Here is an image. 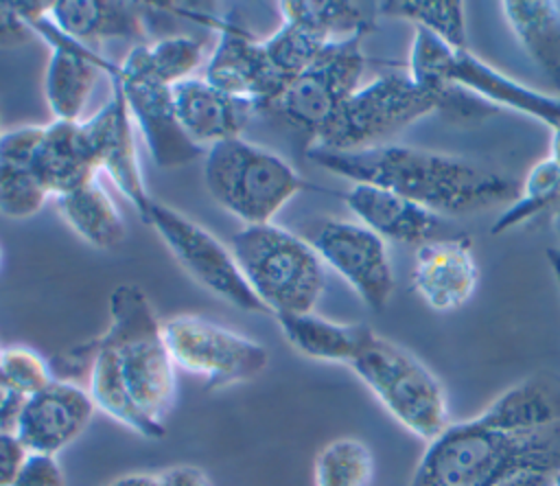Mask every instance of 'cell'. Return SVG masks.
<instances>
[{
    "label": "cell",
    "mask_w": 560,
    "mask_h": 486,
    "mask_svg": "<svg viewBox=\"0 0 560 486\" xmlns=\"http://www.w3.org/2000/svg\"><path fill=\"white\" fill-rule=\"evenodd\" d=\"M407 72L413 81L435 90H468L492 103L542 120L551 131L560 127V99L516 83L470 48H451L429 31L413 26Z\"/></svg>",
    "instance_id": "ba28073f"
},
{
    "label": "cell",
    "mask_w": 560,
    "mask_h": 486,
    "mask_svg": "<svg viewBox=\"0 0 560 486\" xmlns=\"http://www.w3.org/2000/svg\"><path fill=\"white\" fill-rule=\"evenodd\" d=\"M553 228H556V232H558V236H560V212L553 215Z\"/></svg>",
    "instance_id": "b9f144b4"
},
{
    "label": "cell",
    "mask_w": 560,
    "mask_h": 486,
    "mask_svg": "<svg viewBox=\"0 0 560 486\" xmlns=\"http://www.w3.org/2000/svg\"><path fill=\"white\" fill-rule=\"evenodd\" d=\"M203 182L212 199L245 225L271 223L289 199L308 188L284 158L241 136L206 151Z\"/></svg>",
    "instance_id": "52a82bcc"
},
{
    "label": "cell",
    "mask_w": 560,
    "mask_h": 486,
    "mask_svg": "<svg viewBox=\"0 0 560 486\" xmlns=\"http://www.w3.org/2000/svg\"><path fill=\"white\" fill-rule=\"evenodd\" d=\"M558 473L560 423L499 431L470 418L429 442L409 486H553Z\"/></svg>",
    "instance_id": "7a4b0ae2"
},
{
    "label": "cell",
    "mask_w": 560,
    "mask_h": 486,
    "mask_svg": "<svg viewBox=\"0 0 560 486\" xmlns=\"http://www.w3.org/2000/svg\"><path fill=\"white\" fill-rule=\"evenodd\" d=\"M94 412L96 405L88 387L74 381L52 379L42 392L22 403L13 431L28 453L57 455L83 436Z\"/></svg>",
    "instance_id": "5bb4252c"
},
{
    "label": "cell",
    "mask_w": 560,
    "mask_h": 486,
    "mask_svg": "<svg viewBox=\"0 0 560 486\" xmlns=\"http://www.w3.org/2000/svg\"><path fill=\"white\" fill-rule=\"evenodd\" d=\"M230 250L267 313L273 317L313 313L324 293L326 274L306 239L271 221L243 225L232 234Z\"/></svg>",
    "instance_id": "5b68a950"
},
{
    "label": "cell",
    "mask_w": 560,
    "mask_h": 486,
    "mask_svg": "<svg viewBox=\"0 0 560 486\" xmlns=\"http://www.w3.org/2000/svg\"><path fill=\"white\" fill-rule=\"evenodd\" d=\"M114 74L122 85L131 118L160 169H177L201 155V147L186 136L177 118L171 85L147 74L122 72L118 66L114 68Z\"/></svg>",
    "instance_id": "9a60e30c"
},
{
    "label": "cell",
    "mask_w": 560,
    "mask_h": 486,
    "mask_svg": "<svg viewBox=\"0 0 560 486\" xmlns=\"http://www.w3.org/2000/svg\"><path fill=\"white\" fill-rule=\"evenodd\" d=\"M0 267H2V245H0Z\"/></svg>",
    "instance_id": "f6af8a7d"
},
{
    "label": "cell",
    "mask_w": 560,
    "mask_h": 486,
    "mask_svg": "<svg viewBox=\"0 0 560 486\" xmlns=\"http://www.w3.org/2000/svg\"><path fill=\"white\" fill-rule=\"evenodd\" d=\"M33 28L37 35L42 33L52 46L44 77V92L50 114L55 120L79 123L98 72H109L112 66L90 55L85 46L61 35L50 22V13L37 18Z\"/></svg>",
    "instance_id": "ac0fdd59"
},
{
    "label": "cell",
    "mask_w": 560,
    "mask_h": 486,
    "mask_svg": "<svg viewBox=\"0 0 560 486\" xmlns=\"http://www.w3.org/2000/svg\"><path fill=\"white\" fill-rule=\"evenodd\" d=\"M203 79L221 92L265 109L289 83L273 68L262 42L234 24H221L219 42L203 68Z\"/></svg>",
    "instance_id": "2e32d148"
},
{
    "label": "cell",
    "mask_w": 560,
    "mask_h": 486,
    "mask_svg": "<svg viewBox=\"0 0 560 486\" xmlns=\"http://www.w3.org/2000/svg\"><path fill=\"white\" fill-rule=\"evenodd\" d=\"M549 158L560 162V127L553 129V134H551V155Z\"/></svg>",
    "instance_id": "60d3db41"
},
{
    "label": "cell",
    "mask_w": 560,
    "mask_h": 486,
    "mask_svg": "<svg viewBox=\"0 0 560 486\" xmlns=\"http://www.w3.org/2000/svg\"><path fill=\"white\" fill-rule=\"evenodd\" d=\"M203 48L201 42L190 35H166L155 42L133 46L122 63V72L147 74L164 85H177L192 77L201 66Z\"/></svg>",
    "instance_id": "83f0119b"
},
{
    "label": "cell",
    "mask_w": 560,
    "mask_h": 486,
    "mask_svg": "<svg viewBox=\"0 0 560 486\" xmlns=\"http://www.w3.org/2000/svg\"><path fill=\"white\" fill-rule=\"evenodd\" d=\"M57 206L68 225L92 247L112 250L125 241L127 228L120 210L98 177L85 186L57 197Z\"/></svg>",
    "instance_id": "4316f807"
},
{
    "label": "cell",
    "mask_w": 560,
    "mask_h": 486,
    "mask_svg": "<svg viewBox=\"0 0 560 486\" xmlns=\"http://www.w3.org/2000/svg\"><path fill=\"white\" fill-rule=\"evenodd\" d=\"M2 134H4V131H2V114H0V138H2Z\"/></svg>",
    "instance_id": "ee69618b"
},
{
    "label": "cell",
    "mask_w": 560,
    "mask_h": 486,
    "mask_svg": "<svg viewBox=\"0 0 560 486\" xmlns=\"http://www.w3.org/2000/svg\"><path fill=\"white\" fill-rule=\"evenodd\" d=\"M547 261H549V267L553 271V278L558 282V289H560V250L558 247H547Z\"/></svg>",
    "instance_id": "ab89813d"
},
{
    "label": "cell",
    "mask_w": 560,
    "mask_h": 486,
    "mask_svg": "<svg viewBox=\"0 0 560 486\" xmlns=\"http://www.w3.org/2000/svg\"><path fill=\"white\" fill-rule=\"evenodd\" d=\"M31 169L42 188L55 199L92 182L98 171L88 149L81 120H52L44 125L31 158Z\"/></svg>",
    "instance_id": "ffe728a7"
},
{
    "label": "cell",
    "mask_w": 560,
    "mask_h": 486,
    "mask_svg": "<svg viewBox=\"0 0 560 486\" xmlns=\"http://www.w3.org/2000/svg\"><path fill=\"white\" fill-rule=\"evenodd\" d=\"M109 68L112 94L105 105L88 120H81V129L96 164V171H105L114 186L122 193L127 201L136 208L142 221H147L149 210L153 206V197L147 188L144 173L140 166L136 136H133V118L127 105V96L118 77Z\"/></svg>",
    "instance_id": "7c38bea8"
},
{
    "label": "cell",
    "mask_w": 560,
    "mask_h": 486,
    "mask_svg": "<svg viewBox=\"0 0 560 486\" xmlns=\"http://www.w3.org/2000/svg\"><path fill=\"white\" fill-rule=\"evenodd\" d=\"M354 374L381 405L411 433L433 442L448 425V401L440 379L407 348L363 328L354 359Z\"/></svg>",
    "instance_id": "8992f818"
},
{
    "label": "cell",
    "mask_w": 560,
    "mask_h": 486,
    "mask_svg": "<svg viewBox=\"0 0 560 486\" xmlns=\"http://www.w3.org/2000/svg\"><path fill=\"white\" fill-rule=\"evenodd\" d=\"M479 267L468 236L427 241L418 245L411 285L424 304L446 313L464 306L475 293Z\"/></svg>",
    "instance_id": "e0dca14e"
},
{
    "label": "cell",
    "mask_w": 560,
    "mask_h": 486,
    "mask_svg": "<svg viewBox=\"0 0 560 486\" xmlns=\"http://www.w3.org/2000/svg\"><path fill=\"white\" fill-rule=\"evenodd\" d=\"M374 458L365 442L337 438L324 444L313 462L315 486H370Z\"/></svg>",
    "instance_id": "1f68e13d"
},
{
    "label": "cell",
    "mask_w": 560,
    "mask_h": 486,
    "mask_svg": "<svg viewBox=\"0 0 560 486\" xmlns=\"http://www.w3.org/2000/svg\"><path fill=\"white\" fill-rule=\"evenodd\" d=\"M35 37L37 33L18 9V2L0 0V48H18Z\"/></svg>",
    "instance_id": "e575fe53"
},
{
    "label": "cell",
    "mask_w": 560,
    "mask_h": 486,
    "mask_svg": "<svg viewBox=\"0 0 560 486\" xmlns=\"http://www.w3.org/2000/svg\"><path fill=\"white\" fill-rule=\"evenodd\" d=\"M363 39L365 35H357L328 46L306 70L289 79L276 101L265 109L311 136L317 134L343 101L361 88L365 70Z\"/></svg>",
    "instance_id": "8fae6325"
},
{
    "label": "cell",
    "mask_w": 560,
    "mask_h": 486,
    "mask_svg": "<svg viewBox=\"0 0 560 486\" xmlns=\"http://www.w3.org/2000/svg\"><path fill=\"white\" fill-rule=\"evenodd\" d=\"M50 22L68 39L92 48L103 39H142L149 35L136 2L120 0H57L50 2Z\"/></svg>",
    "instance_id": "7402d4cb"
},
{
    "label": "cell",
    "mask_w": 560,
    "mask_h": 486,
    "mask_svg": "<svg viewBox=\"0 0 560 486\" xmlns=\"http://www.w3.org/2000/svg\"><path fill=\"white\" fill-rule=\"evenodd\" d=\"M144 223L160 234L175 261L217 298L245 313H267L247 285L232 250L210 230L160 201H153Z\"/></svg>",
    "instance_id": "30bf717a"
},
{
    "label": "cell",
    "mask_w": 560,
    "mask_h": 486,
    "mask_svg": "<svg viewBox=\"0 0 560 486\" xmlns=\"http://www.w3.org/2000/svg\"><path fill=\"white\" fill-rule=\"evenodd\" d=\"M24 398L9 385L0 372V429H13Z\"/></svg>",
    "instance_id": "74e56055"
},
{
    "label": "cell",
    "mask_w": 560,
    "mask_h": 486,
    "mask_svg": "<svg viewBox=\"0 0 560 486\" xmlns=\"http://www.w3.org/2000/svg\"><path fill=\"white\" fill-rule=\"evenodd\" d=\"M322 263L332 267L372 309L383 311L394 291L385 241L363 223L324 219L311 234Z\"/></svg>",
    "instance_id": "4fadbf2b"
},
{
    "label": "cell",
    "mask_w": 560,
    "mask_h": 486,
    "mask_svg": "<svg viewBox=\"0 0 560 486\" xmlns=\"http://www.w3.org/2000/svg\"><path fill=\"white\" fill-rule=\"evenodd\" d=\"M545 212H560V162L551 158L532 166L521 184V195L497 217L490 234H503Z\"/></svg>",
    "instance_id": "f546056e"
},
{
    "label": "cell",
    "mask_w": 560,
    "mask_h": 486,
    "mask_svg": "<svg viewBox=\"0 0 560 486\" xmlns=\"http://www.w3.org/2000/svg\"><path fill=\"white\" fill-rule=\"evenodd\" d=\"M284 339L293 350L308 359L348 363L354 359L365 324H339L315 313L276 317Z\"/></svg>",
    "instance_id": "484cf974"
},
{
    "label": "cell",
    "mask_w": 560,
    "mask_h": 486,
    "mask_svg": "<svg viewBox=\"0 0 560 486\" xmlns=\"http://www.w3.org/2000/svg\"><path fill=\"white\" fill-rule=\"evenodd\" d=\"M311 162L350 180L394 190L435 215L479 212L494 204H512L521 184L464 158L405 147L378 144L361 151L306 149Z\"/></svg>",
    "instance_id": "6da1fadb"
},
{
    "label": "cell",
    "mask_w": 560,
    "mask_h": 486,
    "mask_svg": "<svg viewBox=\"0 0 560 486\" xmlns=\"http://www.w3.org/2000/svg\"><path fill=\"white\" fill-rule=\"evenodd\" d=\"M28 451L13 429H0V486H11Z\"/></svg>",
    "instance_id": "d590c367"
},
{
    "label": "cell",
    "mask_w": 560,
    "mask_h": 486,
    "mask_svg": "<svg viewBox=\"0 0 560 486\" xmlns=\"http://www.w3.org/2000/svg\"><path fill=\"white\" fill-rule=\"evenodd\" d=\"M11 486H68L57 455L28 453Z\"/></svg>",
    "instance_id": "836d02e7"
},
{
    "label": "cell",
    "mask_w": 560,
    "mask_h": 486,
    "mask_svg": "<svg viewBox=\"0 0 560 486\" xmlns=\"http://www.w3.org/2000/svg\"><path fill=\"white\" fill-rule=\"evenodd\" d=\"M438 109L459 116L488 112L481 103H470L462 90L427 88L413 81L409 72L392 70L352 92L337 114L311 136L308 149L346 153L378 147L389 136Z\"/></svg>",
    "instance_id": "3957f363"
},
{
    "label": "cell",
    "mask_w": 560,
    "mask_h": 486,
    "mask_svg": "<svg viewBox=\"0 0 560 486\" xmlns=\"http://www.w3.org/2000/svg\"><path fill=\"white\" fill-rule=\"evenodd\" d=\"M42 131L44 125H22L0 138V215L7 219H28L50 197L31 169Z\"/></svg>",
    "instance_id": "cb8c5ba5"
},
{
    "label": "cell",
    "mask_w": 560,
    "mask_h": 486,
    "mask_svg": "<svg viewBox=\"0 0 560 486\" xmlns=\"http://www.w3.org/2000/svg\"><path fill=\"white\" fill-rule=\"evenodd\" d=\"M282 22L273 35L262 39V46L273 63V68L287 81L306 70L328 46L337 44L326 31L313 22L293 15L280 13Z\"/></svg>",
    "instance_id": "f1b7e54d"
},
{
    "label": "cell",
    "mask_w": 560,
    "mask_h": 486,
    "mask_svg": "<svg viewBox=\"0 0 560 486\" xmlns=\"http://www.w3.org/2000/svg\"><path fill=\"white\" fill-rule=\"evenodd\" d=\"M475 420L499 431H534L560 423V374L536 372L501 392Z\"/></svg>",
    "instance_id": "603a6c76"
},
{
    "label": "cell",
    "mask_w": 560,
    "mask_h": 486,
    "mask_svg": "<svg viewBox=\"0 0 560 486\" xmlns=\"http://www.w3.org/2000/svg\"><path fill=\"white\" fill-rule=\"evenodd\" d=\"M103 486H160L158 473H127L109 479Z\"/></svg>",
    "instance_id": "f35d334b"
},
{
    "label": "cell",
    "mask_w": 560,
    "mask_h": 486,
    "mask_svg": "<svg viewBox=\"0 0 560 486\" xmlns=\"http://www.w3.org/2000/svg\"><path fill=\"white\" fill-rule=\"evenodd\" d=\"M343 199L365 228L396 243L422 245L440 221L424 206L372 184H352Z\"/></svg>",
    "instance_id": "44dd1931"
},
{
    "label": "cell",
    "mask_w": 560,
    "mask_h": 486,
    "mask_svg": "<svg viewBox=\"0 0 560 486\" xmlns=\"http://www.w3.org/2000/svg\"><path fill=\"white\" fill-rule=\"evenodd\" d=\"M553 486H560V473L553 477Z\"/></svg>",
    "instance_id": "7bdbcfd3"
},
{
    "label": "cell",
    "mask_w": 560,
    "mask_h": 486,
    "mask_svg": "<svg viewBox=\"0 0 560 486\" xmlns=\"http://www.w3.org/2000/svg\"><path fill=\"white\" fill-rule=\"evenodd\" d=\"M162 328L175 368L201 377L208 390L249 381L269 363L260 342L199 315H173Z\"/></svg>",
    "instance_id": "9c48e42d"
},
{
    "label": "cell",
    "mask_w": 560,
    "mask_h": 486,
    "mask_svg": "<svg viewBox=\"0 0 560 486\" xmlns=\"http://www.w3.org/2000/svg\"><path fill=\"white\" fill-rule=\"evenodd\" d=\"M376 9L387 18L413 22L451 48H468L466 15L459 0H387L378 2Z\"/></svg>",
    "instance_id": "4dcf8cb0"
},
{
    "label": "cell",
    "mask_w": 560,
    "mask_h": 486,
    "mask_svg": "<svg viewBox=\"0 0 560 486\" xmlns=\"http://www.w3.org/2000/svg\"><path fill=\"white\" fill-rule=\"evenodd\" d=\"M501 9L512 33L560 99V2L508 0L501 2Z\"/></svg>",
    "instance_id": "d4e9b609"
},
{
    "label": "cell",
    "mask_w": 560,
    "mask_h": 486,
    "mask_svg": "<svg viewBox=\"0 0 560 486\" xmlns=\"http://www.w3.org/2000/svg\"><path fill=\"white\" fill-rule=\"evenodd\" d=\"M173 101L186 136L201 149L238 138L252 114L258 112L254 103L221 92L203 77L173 85Z\"/></svg>",
    "instance_id": "d6986e66"
},
{
    "label": "cell",
    "mask_w": 560,
    "mask_h": 486,
    "mask_svg": "<svg viewBox=\"0 0 560 486\" xmlns=\"http://www.w3.org/2000/svg\"><path fill=\"white\" fill-rule=\"evenodd\" d=\"M160 486H212L206 471L195 464H173L158 473Z\"/></svg>",
    "instance_id": "8d00e7d4"
},
{
    "label": "cell",
    "mask_w": 560,
    "mask_h": 486,
    "mask_svg": "<svg viewBox=\"0 0 560 486\" xmlns=\"http://www.w3.org/2000/svg\"><path fill=\"white\" fill-rule=\"evenodd\" d=\"M0 372L24 401L55 379L50 361L28 346L0 348Z\"/></svg>",
    "instance_id": "d6a6232c"
},
{
    "label": "cell",
    "mask_w": 560,
    "mask_h": 486,
    "mask_svg": "<svg viewBox=\"0 0 560 486\" xmlns=\"http://www.w3.org/2000/svg\"><path fill=\"white\" fill-rule=\"evenodd\" d=\"M107 306L109 324L101 335V344L142 416L166 427L164 420L177 396V368L168 352L162 322L142 287L133 282L114 287Z\"/></svg>",
    "instance_id": "277c9868"
}]
</instances>
